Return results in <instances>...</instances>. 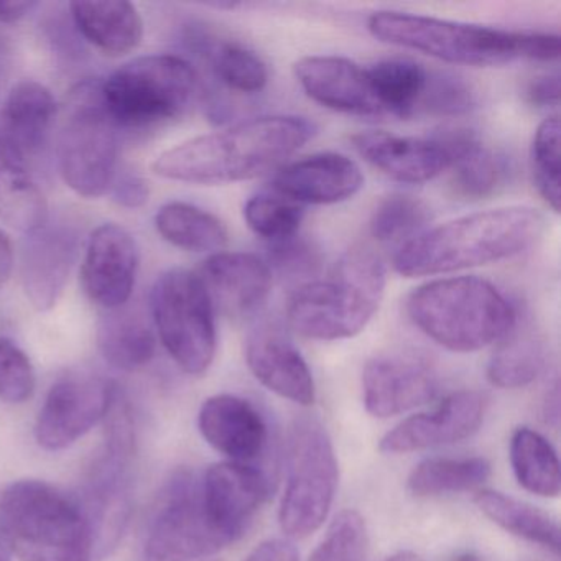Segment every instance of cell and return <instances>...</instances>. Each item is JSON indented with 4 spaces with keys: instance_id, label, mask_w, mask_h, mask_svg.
<instances>
[{
    "instance_id": "obj_1",
    "label": "cell",
    "mask_w": 561,
    "mask_h": 561,
    "mask_svg": "<svg viewBox=\"0 0 561 561\" xmlns=\"http://www.w3.org/2000/svg\"><path fill=\"white\" fill-rule=\"evenodd\" d=\"M314 133L313 123L305 117H254L165 150L152 170L160 179L192 185L245 182L280 167Z\"/></svg>"
},
{
    "instance_id": "obj_2",
    "label": "cell",
    "mask_w": 561,
    "mask_h": 561,
    "mask_svg": "<svg viewBox=\"0 0 561 561\" xmlns=\"http://www.w3.org/2000/svg\"><path fill=\"white\" fill-rule=\"evenodd\" d=\"M543 218L528 206H505L425 229L393 257L403 277H432L515 257L535 244Z\"/></svg>"
},
{
    "instance_id": "obj_3",
    "label": "cell",
    "mask_w": 561,
    "mask_h": 561,
    "mask_svg": "<svg viewBox=\"0 0 561 561\" xmlns=\"http://www.w3.org/2000/svg\"><path fill=\"white\" fill-rule=\"evenodd\" d=\"M367 28L383 44L462 67H499L517 60L553 61L561 54L558 35L505 31L409 12H374Z\"/></svg>"
},
{
    "instance_id": "obj_4",
    "label": "cell",
    "mask_w": 561,
    "mask_h": 561,
    "mask_svg": "<svg viewBox=\"0 0 561 561\" xmlns=\"http://www.w3.org/2000/svg\"><path fill=\"white\" fill-rule=\"evenodd\" d=\"M386 267L373 249L353 248L321 280L301 284L287 318L301 336L318 341L356 336L373 320L386 291Z\"/></svg>"
},
{
    "instance_id": "obj_5",
    "label": "cell",
    "mask_w": 561,
    "mask_h": 561,
    "mask_svg": "<svg viewBox=\"0 0 561 561\" xmlns=\"http://www.w3.org/2000/svg\"><path fill=\"white\" fill-rule=\"evenodd\" d=\"M407 313L430 340L455 353L499 343L518 318L507 297L479 277L426 282L410 294Z\"/></svg>"
},
{
    "instance_id": "obj_6",
    "label": "cell",
    "mask_w": 561,
    "mask_h": 561,
    "mask_svg": "<svg viewBox=\"0 0 561 561\" xmlns=\"http://www.w3.org/2000/svg\"><path fill=\"white\" fill-rule=\"evenodd\" d=\"M0 531L21 561H93V531L78 499L44 481H19L0 497Z\"/></svg>"
},
{
    "instance_id": "obj_7",
    "label": "cell",
    "mask_w": 561,
    "mask_h": 561,
    "mask_svg": "<svg viewBox=\"0 0 561 561\" xmlns=\"http://www.w3.org/2000/svg\"><path fill=\"white\" fill-rule=\"evenodd\" d=\"M103 96V81L88 80L68 93L58 133V167L83 198L106 195L117 175L119 136Z\"/></svg>"
},
{
    "instance_id": "obj_8",
    "label": "cell",
    "mask_w": 561,
    "mask_h": 561,
    "mask_svg": "<svg viewBox=\"0 0 561 561\" xmlns=\"http://www.w3.org/2000/svg\"><path fill=\"white\" fill-rule=\"evenodd\" d=\"M106 442L94 459L83 494L78 499L94 540V554L104 557L116 547L133 512V465L136 458V428L129 403L119 389L106 415Z\"/></svg>"
},
{
    "instance_id": "obj_9",
    "label": "cell",
    "mask_w": 561,
    "mask_h": 561,
    "mask_svg": "<svg viewBox=\"0 0 561 561\" xmlns=\"http://www.w3.org/2000/svg\"><path fill=\"white\" fill-rule=\"evenodd\" d=\"M198 91L195 68L175 55L136 58L103 81L104 103L119 129L175 119Z\"/></svg>"
},
{
    "instance_id": "obj_10",
    "label": "cell",
    "mask_w": 561,
    "mask_h": 561,
    "mask_svg": "<svg viewBox=\"0 0 561 561\" xmlns=\"http://www.w3.org/2000/svg\"><path fill=\"white\" fill-rule=\"evenodd\" d=\"M337 478V459L327 426L313 415L295 419L288 432L287 484L278 511L285 535L305 538L324 524Z\"/></svg>"
},
{
    "instance_id": "obj_11",
    "label": "cell",
    "mask_w": 561,
    "mask_h": 561,
    "mask_svg": "<svg viewBox=\"0 0 561 561\" xmlns=\"http://www.w3.org/2000/svg\"><path fill=\"white\" fill-rule=\"evenodd\" d=\"M153 324L172 359L192 376L215 360V307L196 272L173 268L157 278L150 294Z\"/></svg>"
},
{
    "instance_id": "obj_12",
    "label": "cell",
    "mask_w": 561,
    "mask_h": 561,
    "mask_svg": "<svg viewBox=\"0 0 561 561\" xmlns=\"http://www.w3.org/2000/svg\"><path fill=\"white\" fill-rule=\"evenodd\" d=\"M234 543L206 507L202 479L180 471L160 497L144 550L146 561H193Z\"/></svg>"
},
{
    "instance_id": "obj_13",
    "label": "cell",
    "mask_w": 561,
    "mask_h": 561,
    "mask_svg": "<svg viewBox=\"0 0 561 561\" xmlns=\"http://www.w3.org/2000/svg\"><path fill=\"white\" fill-rule=\"evenodd\" d=\"M116 386L88 376H70L51 386L38 413L35 438L42 448L60 451L106 419Z\"/></svg>"
},
{
    "instance_id": "obj_14",
    "label": "cell",
    "mask_w": 561,
    "mask_h": 561,
    "mask_svg": "<svg viewBox=\"0 0 561 561\" xmlns=\"http://www.w3.org/2000/svg\"><path fill=\"white\" fill-rule=\"evenodd\" d=\"M438 392V377L428 360L416 354H383L363 370V399L367 412L389 419L425 405Z\"/></svg>"
},
{
    "instance_id": "obj_15",
    "label": "cell",
    "mask_w": 561,
    "mask_h": 561,
    "mask_svg": "<svg viewBox=\"0 0 561 561\" xmlns=\"http://www.w3.org/2000/svg\"><path fill=\"white\" fill-rule=\"evenodd\" d=\"M139 268V251L129 231L117 225L94 229L81 265V284L93 304L106 311L129 301Z\"/></svg>"
},
{
    "instance_id": "obj_16",
    "label": "cell",
    "mask_w": 561,
    "mask_h": 561,
    "mask_svg": "<svg viewBox=\"0 0 561 561\" xmlns=\"http://www.w3.org/2000/svg\"><path fill=\"white\" fill-rule=\"evenodd\" d=\"M245 363L255 379L282 399L304 407L314 402L313 374L277 321L261 320L254 324L245 341Z\"/></svg>"
},
{
    "instance_id": "obj_17",
    "label": "cell",
    "mask_w": 561,
    "mask_h": 561,
    "mask_svg": "<svg viewBox=\"0 0 561 561\" xmlns=\"http://www.w3.org/2000/svg\"><path fill=\"white\" fill-rule=\"evenodd\" d=\"M484 407V399L474 390L451 393L432 412L409 416L386 433L380 439V451L402 455L462 442L478 432Z\"/></svg>"
},
{
    "instance_id": "obj_18",
    "label": "cell",
    "mask_w": 561,
    "mask_h": 561,
    "mask_svg": "<svg viewBox=\"0 0 561 561\" xmlns=\"http://www.w3.org/2000/svg\"><path fill=\"white\" fill-rule=\"evenodd\" d=\"M199 479L209 514L232 540H239L271 492L267 471L257 465L226 461L213 465Z\"/></svg>"
},
{
    "instance_id": "obj_19",
    "label": "cell",
    "mask_w": 561,
    "mask_h": 561,
    "mask_svg": "<svg viewBox=\"0 0 561 561\" xmlns=\"http://www.w3.org/2000/svg\"><path fill=\"white\" fill-rule=\"evenodd\" d=\"M203 438L229 461L257 465V459L267 453L268 425L261 410L232 393L209 397L198 415Z\"/></svg>"
},
{
    "instance_id": "obj_20",
    "label": "cell",
    "mask_w": 561,
    "mask_h": 561,
    "mask_svg": "<svg viewBox=\"0 0 561 561\" xmlns=\"http://www.w3.org/2000/svg\"><path fill=\"white\" fill-rule=\"evenodd\" d=\"M215 310L229 317L257 313L272 290L267 262L249 252H218L203 262L198 272Z\"/></svg>"
},
{
    "instance_id": "obj_21",
    "label": "cell",
    "mask_w": 561,
    "mask_h": 561,
    "mask_svg": "<svg viewBox=\"0 0 561 561\" xmlns=\"http://www.w3.org/2000/svg\"><path fill=\"white\" fill-rule=\"evenodd\" d=\"M301 90L336 113L380 116L367 68L341 57H305L294 67Z\"/></svg>"
},
{
    "instance_id": "obj_22",
    "label": "cell",
    "mask_w": 561,
    "mask_h": 561,
    "mask_svg": "<svg viewBox=\"0 0 561 561\" xmlns=\"http://www.w3.org/2000/svg\"><path fill=\"white\" fill-rule=\"evenodd\" d=\"M360 167L341 153H317L282 167L272 190L298 205H336L359 193Z\"/></svg>"
},
{
    "instance_id": "obj_23",
    "label": "cell",
    "mask_w": 561,
    "mask_h": 561,
    "mask_svg": "<svg viewBox=\"0 0 561 561\" xmlns=\"http://www.w3.org/2000/svg\"><path fill=\"white\" fill-rule=\"evenodd\" d=\"M353 146L374 169L409 185L432 182L449 169L448 152L436 137L416 139L374 130L354 136Z\"/></svg>"
},
{
    "instance_id": "obj_24",
    "label": "cell",
    "mask_w": 561,
    "mask_h": 561,
    "mask_svg": "<svg viewBox=\"0 0 561 561\" xmlns=\"http://www.w3.org/2000/svg\"><path fill=\"white\" fill-rule=\"evenodd\" d=\"M57 117V101L51 91L37 81H21L12 88L2 110L0 147L24 163L45 146Z\"/></svg>"
},
{
    "instance_id": "obj_25",
    "label": "cell",
    "mask_w": 561,
    "mask_h": 561,
    "mask_svg": "<svg viewBox=\"0 0 561 561\" xmlns=\"http://www.w3.org/2000/svg\"><path fill=\"white\" fill-rule=\"evenodd\" d=\"M75 261V239L48 226L27 234L22 248L21 278L37 310H50L67 287Z\"/></svg>"
},
{
    "instance_id": "obj_26",
    "label": "cell",
    "mask_w": 561,
    "mask_h": 561,
    "mask_svg": "<svg viewBox=\"0 0 561 561\" xmlns=\"http://www.w3.org/2000/svg\"><path fill=\"white\" fill-rule=\"evenodd\" d=\"M435 137L448 152L456 195L478 202L494 195L507 182V159L482 146L471 130L448 129Z\"/></svg>"
},
{
    "instance_id": "obj_27",
    "label": "cell",
    "mask_w": 561,
    "mask_h": 561,
    "mask_svg": "<svg viewBox=\"0 0 561 561\" xmlns=\"http://www.w3.org/2000/svg\"><path fill=\"white\" fill-rule=\"evenodd\" d=\"M75 25L91 45L110 57H123L139 47L144 21L130 2H73Z\"/></svg>"
},
{
    "instance_id": "obj_28",
    "label": "cell",
    "mask_w": 561,
    "mask_h": 561,
    "mask_svg": "<svg viewBox=\"0 0 561 561\" xmlns=\"http://www.w3.org/2000/svg\"><path fill=\"white\" fill-rule=\"evenodd\" d=\"M98 346L111 366L133 373L152 360L157 341L142 314L113 310L103 317L98 328Z\"/></svg>"
},
{
    "instance_id": "obj_29",
    "label": "cell",
    "mask_w": 561,
    "mask_h": 561,
    "mask_svg": "<svg viewBox=\"0 0 561 561\" xmlns=\"http://www.w3.org/2000/svg\"><path fill=\"white\" fill-rule=\"evenodd\" d=\"M474 502L485 517L508 534L560 553V527L548 512L491 489L478 491Z\"/></svg>"
},
{
    "instance_id": "obj_30",
    "label": "cell",
    "mask_w": 561,
    "mask_h": 561,
    "mask_svg": "<svg viewBox=\"0 0 561 561\" xmlns=\"http://www.w3.org/2000/svg\"><path fill=\"white\" fill-rule=\"evenodd\" d=\"M545 366V344L534 328L515 321L499 341L488 364V379L499 389H520L540 376Z\"/></svg>"
},
{
    "instance_id": "obj_31",
    "label": "cell",
    "mask_w": 561,
    "mask_h": 561,
    "mask_svg": "<svg viewBox=\"0 0 561 561\" xmlns=\"http://www.w3.org/2000/svg\"><path fill=\"white\" fill-rule=\"evenodd\" d=\"M0 219L18 231L32 234L45 228L48 206L44 193L31 179L24 163L0 147Z\"/></svg>"
},
{
    "instance_id": "obj_32",
    "label": "cell",
    "mask_w": 561,
    "mask_h": 561,
    "mask_svg": "<svg viewBox=\"0 0 561 561\" xmlns=\"http://www.w3.org/2000/svg\"><path fill=\"white\" fill-rule=\"evenodd\" d=\"M159 234L175 248L218 254L228 244L225 225L211 213L188 203H169L156 216Z\"/></svg>"
},
{
    "instance_id": "obj_33",
    "label": "cell",
    "mask_w": 561,
    "mask_h": 561,
    "mask_svg": "<svg viewBox=\"0 0 561 561\" xmlns=\"http://www.w3.org/2000/svg\"><path fill=\"white\" fill-rule=\"evenodd\" d=\"M511 465L518 484L540 497H558L560 461L551 443L528 426L512 433Z\"/></svg>"
},
{
    "instance_id": "obj_34",
    "label": "cell",
    "mask_w": 561,
    "mask_h": 561,
    "mask_svg": "<svg viewBox=\"0 0 561 561\" xmlns=\"http://www.w3.org/2000/svg\"><path fill=\"white\" fill-rule=\"evenodd\" d=\"M491 476L484 458H428L410 472L407 489L415 497L476 491Z\"/></svg>"
},
{
    "instance_id": "obj_35",
    "label": "cell",
    "mask_w": 561,
    "mask_h": 561,
    "mask_svg": "<svg viewBox=\"0 0 561 561\" xmlns=\"http://www.w3.org/2000/svg\"><path fill=\"white\" fill-rule=\"evenodd\" d=\"M367 73L382 114L410 117L419 111L428 77L419 64L393 58L373 65Z\"/></svg>"
},
{
    "instance_id": "obj_36",
    "label": "cell",
    "mask_w": 561,
    "mask_h": 561,
    "mask_svg": "<svg viewBox=\"0 0 561 561\" xmlns=\"http://www.w3.org/2000/svg\"><path fill=\"white\" fill-rule=\"evenodd\" d=\"M304 218V206L285 198L274 190L251 196L244 206V219L249 229L268 244L297 236Z\"/></svg>"
},
{
    "instance_id": "obj_37",
    "label": "cell",
    "mask_w": 561,
    "mask_h": 561,
    "mask_svg": "<svg viewBox=\"0 0 561 561\" xmlns=\"http://www.w3.org/2000/svg\"><path fill=\"white\" fill-rule=\"evenodd\" d=\"M216 80L241 94L261 93L268 81L267 65L249 48L232 42L206 47Z\"/></svg>"
},
{
    "instance_id": "obj_38",
    "label": "cell",
    "mask_w": 561,
    "mask_h": 561,
    "mask_svg": "<svg viewBox=\"0 0 561 561\" xmlns=\"http://www.w3.org/2000/svg\"><path fill=\"white\" fill-rule=\"evenodd\" d=\"M430 211L425 203L409 195L383 198L370 216V234L383 244L409 242L425 231Z\"/></svg>"
},
{
    "instance_id": "obj_39",
    "label": "cell",
    "mask_w": 561,
    "mask_h": 561,
    "mask_svg": "<svg viewBox=\"0 0 561 561\" xmlns=\"http://www.w3.org/2000/svg\"><path fill=\"white\" fill-rule=\"evenodd\" d=\"M531 173L541 198L560 213V121L548 117L538 126L531 140Z\"/></svg>"
},
{
    "instance_id": "obj_40",
    "label": "cell",
    "mask_w": 561,
    "mask_h": 561,
    "mask_svg": "<svg viewBox=\"0 0 561 561\" xmlns=\"http://www.w3.org/2000/svg\"><path fill=\"white\" fill-rule=\"evenodd\" d=\"M367 551V528L363 515L343 511L328 528L310 561H364Z\"/></svg>"
},
{
    "instance_id": "obj_41",
    "label": "cell",
    "mask_w": 561,
    "mask_h": 561,
    "mask_svg": "<svg viewBox=\"0 0 561 561\" xmlns=\"http://www.w3.org/2000/svg\"><path fill=\"white\" fill-rule=\"evenodd\" d=\"M474 103V93L461 78L449 73H433L426 77L419 111L432 116L455 117L469 113Z\"/></svg>"
},
{
    "instance_id": "obj_42",
    "label": "cell",
    "mask_w": 561,
    "mask_h": 561,
    "mask_svg": "<svg viewBox=\"0 0 561 561\" xmlns=\"http://www.w3.org/2000/svg\"><path fill=\"white\" fill-rule=\"evenodd\" d=\"M35 370L27 354L0 337V399L9 403H24L34 396Z\"/></svg>"
},
{
    "instance_id": "obj_43",
    "label": "cell",
    "mask_w": 561,
    "mask_h": 561,
    "mask_svg": "<svg viewBox=\"0 0 561 561\" xmlns=\"http://www.w3.org/2000/svg\"><path fill=\"white\" fill-rule=\"evenodd\" d=\"M267 265L272 274L277 272L290 280H305L320 271L321 257L318 249L300 236L268 244Z\"/></svg>"
},
{
    "instance_id": "obj_44",
    "label": "cell",
    "mask_w": 561,
    "mask_h": 561,
    "mask_svg": "<svg viewBox=\"0 0 561 561\" xmlns=\"http://www.w3.org/2000/svg\"><path fill=\"white\" fill-rule=\"evenodd\" d=\"M113 199L124 208H140L149 199V186L146 180L133 172L116 175L111 186Z\"/></svg>"
},
{
    "instance_id": "obj_45",
    "label": "cell",
    "mask_w": 561,
    "mask_h": 561,
    "mask_svg": "<svg viewBox=\"0 0 561 561\" xmlns=\"http://www.w3.org/2000/svg\"><path fill=\"white\" fill-rule=\"evenodd\" d=\"M527 98L534 106L548 110L560 103V80L557 75H545L535 78L527 90Z\"/></svg>"
},
{
    "instance_id": "obj_46",
    "label": "cell",
    "mask_w": 561,
    "mask_h": 561,
    "mask_svg": "<svg viewBox=\"0 0 561 561\" xmlns=\"http://www.w3.org/2000/svg\"><path fill=\"white\" fill-rule=\"evenodd\" d=\"M245 561H298V553L291 541L274 538L259 545Z\"/></svg>"
},
{
    "instance_id": "obj_47",
    "label": "cell",
    "mask_w": 561,
    "mask_h": 561,
    "mask_svg": "<svg viewBox=\"0 0 561 561\" xmlns=\"http://www.w3.org/2000/svg\"><path fill=\"white\" fill-rule=\"evenodd\" d=\"M12 268H14V249L8 234L0 231V287H4L5 282L11 277Z\"/></svg>"
},
{
    "instance_id": "obj_48",
    "label": "cell",
    "mask_w": 561,
    "mask_h": 561,
    "mask_svg": "<svg viewBox=\"0 0 561 561\" xmlns=\"http://www.w3.org/2000/svg\"><path fill=\"white\" fill-rule=\"evenodd\" d=\"M35 5V2H0V22L14 24L24 19Z\"/></svg>"
},
{
    "instance_id": "obj_49",
    "label": "cell",
    "mask_w": 561,
    "mask_h": 561,
    "mask_svg": "<svg viewBox=\"0 0 561 561\" xmlns=\"http://www.w3.org/2000/svg\"><path fill=\"white\" fill-rule=\"evenodd\" d=\"M543 415L547 423L550 425L558 426V420H560V392H558V386L554 383L551 387L550 392L547 393L545 399Z\"/></svg>"
},
{
    "instance_id": "obj_50",
    "label": "cell",
    "mask_w": 561,
    "mask_h": 561,
    "mask_svg": "<svg viewBox=\"0 0 561 561\" xmlns=\"http://www.w3.org/2000/svg\"><path fill=\"white\" fill-rule=\"evenodd\" d=\"M386 561H422V558L419 554L412 553V551H400V553L387 558Z\"/></svg>"
},
{
    "instance_id": "obj_51",
    "label": "cell",
    "mask_w": 561,
    "mask_h": 561,
    "mask_svg": "<svg viewBox=\"0 0 561 561\" xmlns=\"http://www.w3.org/2000/svg\"><path fill=\"white\" fill-rule=\"evenodd\" d=\"M0 561H12V551L2 531H0Z\"/></svg>"
},
{
    "instance_id": "obj_52",
    "label": "cell",
    "mask_w": 561,
    "mask_h": 561,
    "mask_svg": "<svg viewBox=\"0 0 561 561\" xmlns=\"http://www.w3.org/2000/svg\"><path fill=\"white\" fill-rule=\"evenodd\" d=\"M455 561H481V560H479V558L476 557V554L465 553V554H461V557L456 558Z\"/></svg>"
}]
</instances>
